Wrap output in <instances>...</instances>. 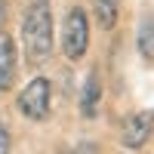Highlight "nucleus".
I'll list each match as a JSON object with an SVG mask.
<instances>
[{
  "label": "nucleus",
  "mask_w": 154,
  "mask_h": 154,
  "mask_svg": "<svg viewBox=\"0 0 154 154\" xmlns=\"http://www.w3.org/2000/svg\"><path fill=\"white\" fill-rule=\"evenodd\" d=\"M3 16H6V3L0 0V22H3Z\"/></svg>",
  "instance_id": "obj_10"
},
{
  "label": "nucleus",
  "mask_w": 154,
  "mask_h": 154,
  "mask_svg": "<svg viewBox=\"0 0 154 154\" xmlns=\"http://www.w3.org/2000/svg\"><path fill=\"white\" fill-rule=\"evenodd\" d=\"M86 46H89V19L80 6H71L62 25V53L71 62H77L86 56Z\"/></svg>",
  "instance_id": "obj_2"
},
{
  "label": "nucleus",
  "mask_w": 154,
  "mask_h": 154,
  "mask_svg": "<svg viewBox=\"0 0 154 154\" xmlns=\"http://www.w3.org/2000/svg\"><path fill=\"white\" fill-rule=\"evenodd\" d=\"M22 43L31 65H43L53 56V6L49 0H31L22 19Z\"/></svg>",
  "instance_id": "obj_1"
},
{
  "label": "nucleus",
  "mask_w": 154,
  "mask_h": 154,
  "mask_svg": "<svg viewBox=\"0 0 154 154\" xmlns=\"http://www.w3.org/2000/svg\"><path fill=\"white\" fill-rule=\"evenodd\" d=\"M49 102H53V86H49V80L46 77H34V80H28V86L19 93L16 105L22 111V117L46 120L49 117Z\"/></svg>",
  "instance_id": "obj_3"
},
{
  "label": "nucleus",
  "mask_w": 154,
  "mask_h": 154,
  "mask_svg": "<svg viewBox=\"0 0 154 154\" xmlns=\"http://www.w3.org/2000/svg\"><path fill=\"white\" fill-rule=\"evenodd\" d=\"M151 136H154V111H136L120 126V142L123 148H133V151L145 148L151 142Z\"/></svg>",
  "instance_id": "obj_4"
},
{
  "label": "nucleus",
  "mask_w": 154,
  "mask_h": 154,
  "mask_svg": "<svg viewBox=\"0 0 154 154\" xmlns=\"http://www.w3.org/2000/svg\"><path fill=\"white\" fill-rule=\"evenodd\" d=\"M16 40L6 34V31H0V93H6V89L16 83Z\"/></svg>",
  "instance_id": "obj_5"
},
{
  "label": "nucleus",
  "mask_w": 154,
  "mask_h": 154,
  "mask_svg": "<svg viewBox=\"0 0 154 154\" xmlns=\"http://www.w3.org/2000/svg\"><path fill=\"white\" fill-rule=\"evenodd\" d=\"M9 148H12V136H9L6 126L0 123V154H9Z\"/></svg>",
  "instance_id": "obj_9"
},
{
  "label": "nucleus",
  "mask_w": 154,
  "mask_h": 154,
  "mask_svg": "<svg viewBox=\"0 0 154 154\" xmlns=\"http://www.w3.org/2000/svg\"><path fill=\"white\" fill-rule=\"evenodd\" d=\"M136 43H139V53H142V59L154 62V19H145L142 25H139V37H136Z\"/></svg>",
  "instance_id": "obj_8"
},
{
  "label": "nucleus",
  "mask_w": 154,
  "mask_h": 154,
  "mask_svg": "<svg viewBox=\"0 0 154 154\" xmlns=\"http://www.w3.org/2000/svg\"><path fill=\"white\" fill-rule=\"evenodd\" d=\"M93 3V12H96V22L102 31H111L120 19V0H89Z\"/></svg>",
  "instance_id": "obj_7"
},
{
  "label": "nucleus",
  "mask_w": 154,
  "mask_h": 154,
  "mask_svg": "<svg viewBox=\"0 0 154 154\" xmlns=\"http://www.w3.org/2000/svg\"><path fill=\"white\" fill-rule=\"evenodd\" d=\"M99 105H102V77H99V71H89L83 80V89H80V114L86 120H93Z\"/></svg>",
  "instance_id": "obj_6"
}]
</instances>
